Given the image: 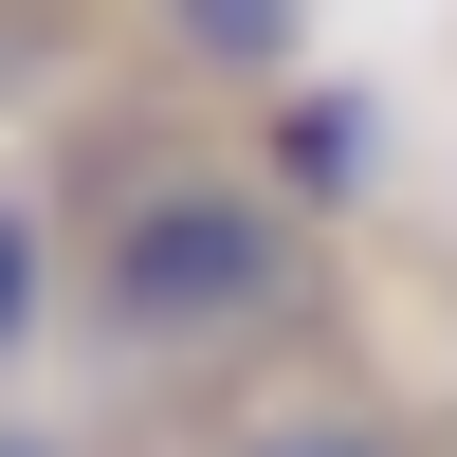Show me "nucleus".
<instances>
[{"label": "nucleus", "mask_w": 457, "mask_h": 457, "mask_svg": "<svg viewBox=\"0 0 457 457\" xmlns=\"http://www.w3.org/2000/svg\"><path fill=\"white\" fill-rule=\"evenodd\" d=\"M293 256H312L293 183H256V165H146L92 220V256H73V329L129 348V366L146 348H220V329H256L293 293Z\"/></svg>", "instance_id": "f257e3e1"}, {"label": "nucleus", "mask_w": 457, "mask_h": 457, "mask_svg": "<svg viewBox=\"0 0 457 457\" xmlns=\"http://www.w3.org/2000/svg\"><path fill=\"white\" fill-rule=\"evenodd\" d=\"M37 312H55V220H37L19 183H0V366L37 348Z\"/></svg>", "instance_id": "f03ea898"}, {"label": "nucleus", "mask_w": 457, "mask_h": 457, "mask_svg": "<svg viewBox=\"0 0 457 457\" xmlns=\"http://www.w3.org/2000/svg\"><path fill=\"white\" fill-rule=\"evenodd\" d=\"M238 457H403V421H366V403H275Z\"/></svg>", "instance_id": "7ed1b4c3"}, {"label": "nucleus", "mask_w": 457, "mask_h": 457, "mask_svg": "<svg viewBox=\"0 0 457 457\" xmlns=\"http://www.w3.org/2000/svg\"><path fill=\"white\" fill-rule=\"evenodd\" d=\"M0 457H55V439H19V421H0Z\"/></svg>", "instance_id": "20e7f679"}]
</instances>
